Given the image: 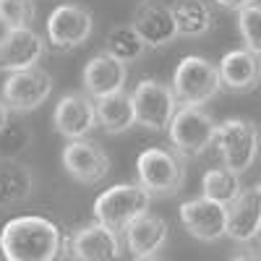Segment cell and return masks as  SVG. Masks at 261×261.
<instances>
[{"label":"cell","mask_w":261,"mask_h":261,"mask_svg":"<svg viewBox=\"0 0 261 261\" xmlns=\"http://www.w3.org/2000/svg\"><path fill=\"white\" fill-rule=\"evenodd\" d=\"M65 251L68 238L47 217H13L0 230V253L6 261H63Z\"/></svg>","instance_id":"1"},{"label":"cell","mask_w":261,"mask_h":261,"mask_svg":"<svg viewBox=\"0 0 261 261\" xmlns=\"http://www.w3.org/2000/svg\"><path fill=\"white\" fill-rule=\"evenodd\" d=\"M151 193L139 183H118L102 191L94 201V220L110 230H125L134 220L149 212Z\"/></svg>","instance_id":"2"},{"label":"cell","mask_w":261,"mask_h":261,"mask_svg":"<svg viewBox=\"0 0 261 261\" xmlns=\"http://www.w3.org/2000/svg\"><path fill=\"white\" fill-rule=\"evenodd\" d=\"M214 146L220 151L227 170H232L235 175L248 172L258 157V146H261L258 128L256 123L246 118H227L222 123H217Z\"/></svg>","instance_id":"3"},{"label":"cell","mask_w":261,"mask_h":261,"mask_svg":"<svg viewBox=\"0 0 261 261\" xmlns=\"http://www.w3.org/2000/svg\"><path fill=\"white\" fill-rule=\"evenodd\" d=\"M220 89H222L220 68L201 55L183 58L175 73H172V92H175L180 105L204 107L209 99H214V94Z\"/></svg>","instance_id":"4"},{"label":"cell","mask_w":261,"mask_h":261,"mask_svg":"<svg viewBox=\"0 0 261 261\" xmlns=\"http://www.w3.org/2000/svg\"><path fill=\"white\" fill-rule=\"evenodd\" d=\"M136 172L139 186H144L151 196H175L186 183V165L180 154L162 146L144 149L136 160Z\"/></svg>","instance_id":"5"},{"label":"cell","mask_w":261,"mask_h":261,"mask_svg":"<svg viewBox=\"0 0 261 261\" xmlns=\"http://www.w3.org/2000/svg\"><path fill=\"white\" fill-rule=\"evenodd\" d=\"M217 123L201 107L180 105L172 123L167 125V136L172 149L183 157H201L209 146H214Z\"/></svg>","instance_id":"6"},{"label":"cell","mask_w":261,"mask_h":261,"mask_svg":"<svg viewBox=\"0 0 261 261\" xmlns=\"http://www.w3.org/2000/svg\"><path fill=\"white\" fill-rule=\"evenodd\" d=\"M130 102H134V115L136 125L146 130H167L178 113V97L172 92V86L157 81V79H144L136 84V89L130 92Z\"/></svg>","instance_id":"7"},{"label":"cell","mask_w":261,"mask_h":261,"mask_svg":"<svg viewBox=\"0 0 261 261\" xmlns=\"http://www.w3.org/2000/svg\"><path fill=\"white\" fill-rule=\"evenodd\" d=\"M53 94V76L42 71L39 65L27 71H16L6 79L0 99L8 105V110L16 113H32L39 105H45L47 97Z\"/></svg>","instance_id":"8"},{"label":"cell","mask_w":261,"mask_h":261,"mask_svg":"<svg viewBox=\"0 0 261 261\" xmlns=\"http://www.w3.org/2000/svg\"><path fill=\"white\" fill-rule=\"evenodd\" d=\"M63 167L65 172L84 183V186H97L110 175V154L92 139H76L68 141L63 149Z\"/></svg>","instance_id":"9"},{"label":"cell","mask_w":261,"mask_h":261,"mask_svg":"<svg viewBox=\"0 0 261 261\" xmlns=\"http://www.w3.org/2000/svg\"><path fill=\"white\" fill-rule=\"evenodd\" d=\"M92 29H94L92 11L76 3H63L47 16V42L60 50L81 47L92 37Z\"/></svg>","instance_id":"10"},{"label":"cell","mask_w":261,"mask_h":261,"mask_svg":"<svg viewBox=\"0 0 261 261\" xmlns=\"http://www.w3.org/2000/svg\"><path fill=\"white\" fill-rule=\"evenodd\" d=\"M53 125L68 141L86 139L97 125V102H92L89 94H81V92L60 97L53 113Z\"/></svg>","instance_id":"11"},{"label":"cell","mask_w":261,"mask_h":261,"mask_svg":"<svg viewBox=\"0 0 261 261\" xmlns=\"http://www.w3.org/2000/svg\"><path fill=\"white\" fill-rule=\"evenodd\" d=\"M180 222L196 241H220L222 235H227V206L199 196L180 204Z\"/></svg>","instance_id":"12"},{"label":"cell","mask_w":261,"mask_h":261,"mask_svg":"<svg viewBox=\"0 0 261 261\" xmlns=\"http://www.w3.org/2000/svg\"><path fill=\"white\" fill-rule=\"evenodd\" d=\"M45 55V39L32 27L29 29H8L0 37V71H27Z\"/></svg>","instance_id":"13"},{"label":"cell","mask_w":261,"mask_h":261,"mask_svg":"<svg viewBox=\"0 0 261 261\" xmlns=\"http://www.w3.org/2000/svg\"><path fill=\"white\" fill-rule=\"evenodd\" d=\"M68 248L73 261H118L120 256L118 232L99 222L76 230L68 241Z\"/></svg>","instance_id":"14"},{"label":"cell","mask_w":261,"mask_h":261,"mask_svg":"<svg viewBox=\"0 0 261 261\" xmlns=\"http://www.w3.org/2000/svg\"><path fill=\"white\" fill-rule=\"evenodd\" d=\"M125 81H128L125 63L115 60L113 55H107V53L94 55L89 63L84 65V89L94 99H102V97H110L115 92H123Z\"/></svg>","instance_id":"15"},{"label":"cell","mask_w":261,"mask_h":261,"mask_svg":"<svg viewBox=\"0 0 261 261\" xmlns=\"http://www.w3.org/2000/svg\"><path fill=\"white\" fill-rule=\"evenodd\" d=\"M227 235L238 243H251L261 235V188H243L227 206Z\"/></svg>","instance_id":"16"},{"label":"cell","mask_w":261,"mask_h":261,"mask_svg":"<svg viewBox=\"0 0 261 261\" xmlns=\"http://www.w3.org/2000/svg\"><path fill=\"white\" fill-rule=\"evenodd\" d=\"M130 24H134V29L139 32L146 47H167L178 37L172 11L170 6H162V3H141Z\"/></svg>","instance_id":"17"},{"label":"cell","mask_w":261,"mask_h":261,"mask_svg":"<svg viewBox=\"0 0 261 261\" xmlns=\"http://www.w3.org/2000/svg\"><path fill=\"white\" fill-rule=\"evenodd\" d=\"M170 227L157 214H141L125 227V246L136 258H154L167 243Z\"/></svg>","instance_id":"18"},{"label":"cell","mask_w":261,"mask_h":261,"mask_svg":"<svg viewBox=\"0 0 261 261\" xmlns=\"http://www.w3.org/2000/svg\"><path fill=\"white\" fill-rule=\"evenodd\" d=\"M220 79L222 86H227L230 92H251L256 89V84L261 81V58L246 47L232 50L220 60Z\"/></svg>","instance_id":"19"},{"label":"cell","mask_w":261,"mask_h":261,"mask_svg":"<svg viewBox=\"0 0 261 261\" xmlns=\"http://www.w3.org/2000/svg\"><path fill=\"white\" fill-rule=\"evenodd\" d=\"M34 191V178L27 165L11 157L0 160V206H18L24 204Z\"/></svg>","instance_id":"20"},{"label":"cell","mask_w":261,"mask_h":261,"mask_svg":"<svg viewBox=\"0 0 261 261\" xmlns=\"http://www.w3.org/2000/svg\"><path fill=\"white\" fill-rule=\"evenodd\" d=\"M170 11L178 37H204L214 27V13L206 0H172Z\"/></svg>","instance_id":"21"},{"label":"cell","mask_w":261,"mask_h":261,"mask_svg":"<svg viewBox=\"0 0 261 261\" xmlns=\"http://www.w3.org/2000/svg\"><path fill=\"white\" fill-rule=\"evenodd\" d=\"M97 123L107 130V134H123L136 125V115H134V102L130 94L125 92H115L110 97L97 99Z\"/></svg>","instance_id":"22"},{"label":"cell","mask_w":261,"mask_h":261,"mask_svg":"<svg viewBox=\"0 0 261 261\" xmlns=\"http://www.w3.org/2000/svg\"><path fill=\"white\" fill-rule=\"evenodd\" d=\"M243 186H241V178L235 175L232 170L227 167H212L204 172V180H201V193L204 199H212L222 206H230L238 196H241Z\"/></svg>","instance_id":"23"},{"label":"cell","mask_w":261,"mask_h":261,"mask_svg":"<svg viewBox=\"0 0 261 261\" xmlns=\"http://www.w3.org/2000/svg\"><path fill=\"white\" fill-rule=\"evenodd\" d=\"M146 53L144 39L134 29V24H120L107 34V55H113L120 63H136Z\"/></svg>","instance_id":"24"},{"label":"cell","mask_w":261,"mask_h":261,"mask_svg":"<svg viewBox=\"0 0 261 261\" xmlns=\"http://www.w3.org/2000/svg\"><path fill=\"white\" fill-rule=\"evenodd\" d=\"M37 18L34 0H0V27L8 29H29Z\"/></svg>","instance_id":"25"},{"label":"cell","mask_w":261,"mask_h":261,"mask_svg":"<svg viewBox=\"0 0 261 261\" xmlns=\"http://www.w3.org/2000/svg\"><path fill=\"white\" fill-rule=\"evenodd\" d=\"M238 29H241L246 50L261 58V6L251 3L243 11H238Z\"/></svg>","instance_id":"26"},{"label":"cell","mask_w":261,"mask_h":261,"mask_svg":"<svg viewBox=\"0 0 261 261\" xmlns=\"http://www.w3.org/2000/svg\"><path fill=\"white\" fill-rule=\"evenodd\" d=\"M27 144H29V128H24L21 123H11L8 120V125L0 130V151H3V157L13 160L16 151H21Z\"/></svg>","instance_id":"27"},{"label":"cell","mask_w":261,"mask_h":261,"mask_svg":"<svg viewBox=\"0 0 261 261\" xmlns=\"http://www.w3.org/2000/svg\"><path fill=\"white\" fill-rule=\"evenodd\" d=\"M214 3L222 6V8H227V11H243L246 6L256 3V0H214Z\"/></svg>","instance_id":"28"},{"label":"cell","mask_w":261,"mask_h":261,"mask_svg":"<svg viewBox=\"0 0 261 261\" xmlns=\"http://www.w3.org/2000/svg\"><path fill=\"white\" fill-rule=\"evenodd\" d=\"M8 120H11V110H8V105L0 99V130L8 125Z\"/></svg>","instance_id":"29"},{"label":"cell","mask_w":261,"mask_h":261,"mask_svg":"<svg viewBox=\"0 0 261 261\" xmlns=\"http://www.w3.org/2000/svg\"><path fill=\"white\" fill-rule=\"evenodd\" d=\"M232 261H261V258H256V256H251V253H241V256H235Z\"/></svg>","instance_id":"30"},{"label":"cell","mask_w":261,"mask_h":261,"mask_svg":"<svg viewBox=\"0 0 261 261\" xmlns=\"http://www.w3.org/2000/svg\"><path fill=\"white\" fill-rule=\"evenodd\" d=\"M136 261H157V258H136Z\"/></svg>","instance_id":"31"},{"label":"cell","mask_w":261,"mask_h":261,"mask_svg":"<svg viewBox=\"0 0 261 261\" xmlns=\"http://www.w3.org/2000/svg\"><path fill=\"white\" fill-rule=\"evenodd\" d=\"M139 3H149V0H139Z\"/></svg>","instance_id":"32"},{"label":"cell","mask_w":261,"mask_h":261,"mask_svg":"<svg viewBox=\"0 0 261 261\" xmlns=\"http://www.w3.org/2000/svg\"><path fill=\"white\" fill-rule=\"evenodd\" d=\"M258 188H261V186H258Z\"/></svg>","instance_id":"33"}]
</instances>
